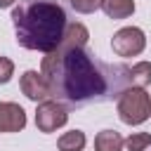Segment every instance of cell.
Instances as JSON below:
<instances>
[{"mask_svg":"<svg viewBox=\"0 0 151 151\" xmlns=\"http://www.w3.org/2000/svg\"><path fill=\"white\" fill-rule=\"evenodd\" d=\"M40 73L52 99L71 109L113 101L130 87V66L101 61L85 47H57L42 57Z\"/></svg>","mask_w":151,"mask_h":151,"instance_id":"1","label":"cell"},{"mask_svg":"<svg viewBox=\"0 0 151 151\" xmlns=\"http://www.w3.org/2000/svg\"><path fill=\"white\" fill-rule=\"evenodd\" d=\"M12 24L21 47L47 54L61 45L71 19L64 0H19Z\"/></svg>","mask_w":151,"mask_h":151,"instance_id":"2","label":"cell"},{"mask_svg":"<svg viewBox=\"0 0 151 151\" xmlns=\"http://www.w3.org/2000/svg\"><path fill=\"white\" fill-rule=\"evenodd\" d=\"M151 116V97L144 87H127L118 97V118L125 125H142Z\"/></svg>","mask_w":151,"mask_h":151,"instance_id":"3","label":"cell"},{"mask_svg":"<svg viewBox=\"0 0 151 151\" xmlns=\"http://www.w3.org/2000/svg\"><path fill=\"white\" fill-rule=\"evenodd\" d=\"M111 47H113V52L118 57H137L146 47V35L137 26H125V28H120V31L113 33Z\"/></svg>","mask_w":151,"mask_h":151,"instance_id":"4","label":"cell"},{"mask_svg":"<svg viewBox=\"0 0 151 151\" xmlns=\"http://www.w3.org/2000/svg\"><path fill=\"white\" fill-rule=\"evenodd\" d=\"M68 120V113L64 109V104H59L57 99H45L38 104L35 111V127L40 132H54L59 127H64Z\"/></svg>","mask_w":151,"mask_h":151,"instance_id":"5","label":"cell"},{"mask_svg":"<svg viewBox=\"0 0 151 151\" xmlns=\"http://www.w3.org/2000/svg\"><path fill=\"white\" fill-rule=\"evenodd\" d=\"M19 87H21V92H24L31 101H45V99H52V94H50V85L45 83L42 73H38V71H26V73L21 76V80H19Z\"/></svg>","mask_w":151,"mask_h":151,"instance_id":"6","label":"cell"},{"mask_svg":"<svg viewBox=\"0 0 151 151\" xmlns=\"http://www.w3.org/2000/svg\"><path fill=\"white\" fill-rule=\"evenodd\" d=\"M26 127V111L14 101H0V132H19Z\"/></svg>","mask_w":151,"mask_h":151,"instance_id":"7","label":"cell"},{"mask_svg":"<svg viewBox=\"0 0 151 151\" xmlns=\"http://www.w3.org/2000/svg\"><path fill=\"white\" fill-rule=\"evenodd\" d=\"M87 40H90V31H87L80 21H71L59 47H85Z\"/></svg>","mask_w":151,"mask_h":151,"instance_id":"8","label":"cell"},{"mask_svg":"<svg viewBox=\"0 0 151 151\" xmlns=\"http://www.w3.org/2000/svg\"><path fill=\"white\" fill-rule=\"evenodd\" d=\"M101 9L111 19H127L134 12V0H101Z\"/></svg>","mask_w":151,"mask_h":151,"instance_id":"9","label":"cell"},{"mask_svg":"<svg viewBox=\"0 0 151 151\" xmlns=\"http://www.w3.org/2000/svg\"><path fill=\"white\" fill-rule=\"evenodd\" d=\"M123 142L116 130H101L94 137V151H123Z\"/></svg>","mask_w":151,"mask_h":151,"instance_id":"10","label":"cell"},{"mask_svg":"<svg viewBox=\"0 0 151 151\" xmlns=\"http://www.w3.org/2000/svg\"><path fill=\"white\" fill-rule=\"evenodd\" d=\"M85 132L83 130H71V132H64L57 142L59 151H83L85 149Z\"/></svg>","mask_w":151,"mask_h":151,"instance_id":"11","label":"cell"},{"mask_svg":"<svg viewBox=\"0 0 151 151\" xmlns=\"http://www.w3.org/2000/svg\"><path fill=\"white\" fill-rule=\"evenodd\" d=\"M146 85H151V64L139 61L130 66V87H146Z\"/></svg>","mask_w":151,"mask_h":151,"instance_id":"12","label":"cell"},{"mask_svg":"<svg viewBox=\"0 0 151 151\" xmlns=\"http://www.w3.org/2000/svg\"><path fill=\"white\" fill-rule=\"evenodd\" d=\"M149 144H151V134H149V132H132V134L123 142V146H125L127 151H146Z\"/></svg>","mask_w":151,"mask_h":151,"instance_id":"13","label":"cell"},{"mask_svg":"<svg viewBox=\"0 0 151 151\" xmlns=\"http://www.w3.org/2000/svg\"><path fill=\"white\" fill-rule=\"evenodd\" d=\"M68 5L80 14H92L101 7V0H68Z\"/></svg>","mask_w":151,"mask_h":151,"instance_id":"14","label":"cell"},{"mask_svg":"<svg viewBox=\"0 0 151 151\" xmlns=\"http://www.w3.org/2000/svg\"><path fill=\"white\" fill-rule=\"evenodd\" d=\"M12 76H14V64H12V59L0 57V85L9 83V78H12Z\"/></svg>","mask_w":151,"mask_h":151,"instance_id":"15","label":"cell"},{"mask_svg":"<svg viewBox=\"0 0 151 151\" xmlns=\"http://www.w3.org/2000/svg\"><path fill=\"white\" fill-rule=\"evenodd\" d=\"M17 0H0V9H5V7H12Z\"/></svg>","mask_w":151,"mask_h":151,"instance_id":"16","label":"cell"}]
</instances>
